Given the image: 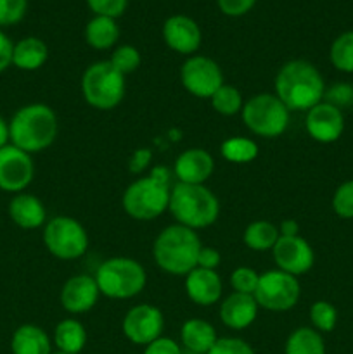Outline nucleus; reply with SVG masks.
Wrapping results in <instances>:
<instances>
[{"label":"nucleus","mask_w":353,"mask_h":354,"mask_svg":"<svg viewBox=\"0 0 353 354\" xmlns=\"http://www.w3.org/2000/svg\"><path fill=\"white\" fill-rule=\"evenodd\" d=\"M324 93L320 71L303 59L286 62L275 76V95L289 111H310L324 100Z\"/></svg>","instance_id":"1"},{"label":"nucleus","mask_w":353,"mask_h":354,"mask_svg":"<svg viewBox=\"0 0 353 354\" xmlns=\"http://www.w3.org/2000/svg\"><path fill=\"white\" fill-rule=\"evenodd\" d=\"M59 123L54 109L47 104H28L19 107L9 121V140L28 154H37L54 144Z\"/></svg>","instance_id":"2"},{"label":"nucleus","mask_w":353,"mask_h":354,"mask_svg":"<svg viewBox=\"0 0 353 354\" xmlns=\"http://www.w3.org/2000/svg\"><path fill=\"white\" fill-rule=\"evenodd\" d=\"M201 248L203 244L196 230L175 223L159 232L152 245V256L159 270L168 275L185 277L197 268Z\"/></svg>","instance_id":"3"},{"label":"nucleus","mask_w":353,"mask_h":354,"mask_svg":"<svg viewBox=\"0 0 353 354\" xmlns=\"http://www.w3.org/2000/svg\"><path fill=\"white\" fill-rule=\"evenodd\" d=\"M170 173L163 166H154L147 176L132 182L121 197L125 213L138 221H152L170 206Z\"/></svg>","instance_id":"4"},{"label":"nucleus","mask_w":353,"mask_h":354,"mask_svg":"<svg viewBox=\"0 0 353 354\" xmlns=\"http://www.w3.org/2000/svg\"><path fill=\"white\" fill-rule=\"evenodd\" d=\"M168 211L179 225L190 230H201L217 223L220 216V201L206 185L176 182L170 194Z\"/></svg>","instance_id":"5"},{"label":"nucleus","mask_w":353,"mask_h":354,"mask_svg":"<svg viewBox=\"0 0 353 354\" xmlns=\"http://www.w3.org/2000/svg\"><path fill=\"white\" fill-rule=\"evenodd\" d=\"M97 287L100 296L109 299H132L145 289L147 275L137 259L116 256L109 258L97 268L96 275Z\"/></svg>","instance_id":"6"},{"label":"nucleus","mask_w":353,"mask_h":354,"mask_svg":"<svg viewBox=\"0 0 353 354\" xmlns=\"http://www.w3.org/2000/svg\"><path fill=\"white\" fill-rule=\"evenodd\" d=\"M82 93L93 109H114L125 97V76L109 61L93 62L82 76Z\"/></svg>","instance_id":"7"},{"label":"nucleus","mask_w":353,"mask_h":354,"mask_svg":"<svg viewBox=\"0 0 353 354\" xmlns=\"http://www.w3.org/2000/svg\"><path fill=\"white\" fill-rule=\"evenodd\" d=\"M289 113L275 93H256L242 106L241 118L251 133L263 138H277L287 130Z\"/></svg>","instance_id":"8"},{"label":"nucleus","mask_w":353,"mask_h":354,"mask_svg":"<svg viewBox=\"0 0 353 354\" xmlns=\"http://www.w3.org/2000/svg\"><path fill=\"white\" fill-rule=\"evenodd\" d=\"M44 244L54 258L73 261L89 249V234L78 220L61 214L45 223Z\"/></svg>","instance_id":"9"},{"label":"nucleus","mask_w":353,"mask_h":354,"mask_svg":"<svg viewBox=\"0 0 353 354\" xmlns=\"http://www.w3.org/2000/svg\"><path fill=\"white\" fill-rule=\"evenodd\" d=\"M255 299L260 308L269 311H289L301 297V286L298 277L289 275L282 270H269L260 275Z\"/></svg>","instance_id":"10"},{"label":"nucleus","mask_w":353,"mask_h":354,"mask_svg":"<svg viewBox=\"0 0 353 354\" xmlns=\"http://www.w3.org/2000/svg\"><path fill=\"white\" fill-rule=\"evenodd\" d=\"M182 85L197 99H211L224 85V73L217 61L206 55H190L180 68Z\"/></svg>","instance_id":"11"},{"label":"nucleus","mask_w":353,"mask_h":354,"mask_svg":"<svg viewBox=\"0 0 353 354\" xmlns=\"http://www.w3.org/2000/svg\"><path fill=\"white\" fill-rule=\"evenodd\" d=\"M35 176V165L31 154L21 151L16 145L7 144L0 149V190L9 194H21L30 187Z\"/></svg>","instance_id":"12"},{"label":"nucleus","mask_w":353,"mask_h":354,"mask_svg":"<svg viewBox=\"0 0 353 354\" xmlns=\"http://www.w3.org/2000/svg\"><path fill=\"white\" fill-rule=\"evenodd\" d=\"M121 328H123L125 337L132 344L145 348L156 339L163 337L165 317H163V311L152 304H137L127 311Z\"/></svg>","instance_id":"13"},{"label":"nucleus","mask_w":353,"mask_h":354,"mask_svg":"<svg viewBox=\"0 0 353 354\" xmlns=\"http://www.w3.org/2000/svg\"><path fill=\"white\" fill-rule=\"evenodd\" d=\"M272 254L277 268L294 277L310 272L315 263L314 249L300 235H294V237L280 235L277 244L273 245Z\"/></svg>","instance_id":"14"},{"label":"nucleus","mask_w":353,"mask_h":354,"mask_svg":"<svg viewBox=\"0 0 353 354\" xmlns=\"http://www.w3.org/2000/svg\"><path fill=\"white\" fill-rule=\"evenodd\" d=\"M305 127H307L308 135L315 142L332 144L345 131V116H343L341 109L322 100L310 111H307Z\"/></svg>","instance_id":"15"},{"label":"nucleus","mask_w":353,"mask_h":354,"mask_svg":"<svg viewBox=\"0 0 353 354\" xmlns=\"http://www.w3.org/2000/svg\"><path fill=\"white\" fill-rule=\"evenodd\" d=\"M163 40L176 54L190 55L201 47L203 35L199 24L192 17L175 14L163 24Z\"/></svg>","instance_id":"16"},{"label":"nucleus","mask_w":353,"mask_h":354,"mask_svg":"<svg viewBox=\"0 0 353 354\" xmlns=\"http://www.w3.org/2000/svg\"><path fill=\"white\" fill-rule=\"evenodd\" d=\"M100 290L97 282L90 275H75L66 280L61 289V306L71 315H82L92 310L97 304Z\"/></svg>","instance_id":"17"},{"label":"nucleus","mask_w":353,"mask_h":354,"mask_svg":"<svg viewBox=\"0 0 353 354\" xmlns=\"http://www.w3.org/2000/svg\"><path fill=\"white\" fill-rule=\"evenodd\" d=\"M213 156L199 147L183 151L173 165V171L179 182L189 183V185H204L206 180L213 175Z\"/></svg>","instance_id":"18"},{"label":"nucleus","mask_w":353,"mask_h":354,"mask_svg":"<svg viewBox=\"0 0 353 354\" xmlns=\"http://www.w3.org/2000/svg\"><path fill=\"white\" fill-rule=\"evenodd\" d=\"M221 279L215 270L194 268L185 275L187 297L197 306H213L221 297Z\"/></svg>","instance_id":"19"},{"label":"nucleus","mask_w":353,"mask_h":354,"mask_svg":"<svg viewBox=\"0 0 353 354\" xmlns=\"http://www.w3.org/2000/svg\"><path fill=\"white\" fill-rule=\"evenodd\" d=\"M258 310L260 306L255 296L232 292L220 304V320L225 327L232 328V330H244L256 320Z\"/></svg>","instance_id":"20"},{"label":"nucleus","mask_w":353,"mask_h":354,"mask_svg":"<svg viewBox=\"0 0 353 354\" xmlns=\"http://www.w3.org/2000/svg\"><path fill=\"white\" fill-rule=\"evenodd\" d=\"M9 216L23 230H35L47 223V211L44 203L33 194L21 192L10 199Z\"/></svg>","instance_id":"21"},{"label":"nucleus","mask_w":353,"mask_h":354,"mask_svg":"<svg viewBox=\"0 0 353 354\" xmlns=\"http://www.w3.org/2000/svg\"><path fill=\"white\" fill-rule=\"evenodd\" d=\"M180 339L185 351L196 354H208L218 341L213 325L201 318H190L180 328Z\"/></svg>","instance_id":"22"},{"label":"nucleus","mask_w":353,"mask_h":354,"mask_svg":"<svg viewBox=\"0 0 353 354\" xmlns=\"http://www.w3.org/2000/svg\"><path fill=\"white\" fill-rule=\"evenodd\" d=\"M10 351L12 354H52V341L42 327L24 324L14 330Z\"/></svg>","instance_id":"23"},{"label":"nucleus","mask_w":353,"mask_h":354,"mask_svg":"<svg viewBox=\"0 0 353 354\" xmlns=\"http://www.w3.org/2000/svg\"><path fill=\"white\" fill-rule=\"evenodd\" d=\"M48 47L37 37H26L14 44L12 66L21 71H37L47 62Z\"/></svg>","instance_id":"24"},{"label":"nucleus","mask_w":353,"mask_h":354,"mask_svg":"<svg viewBox=\"0 0 353 354\" xmlns=\"http://www.w3.org/2000/svg\"><path fill=\"white\" fill-rule=\"evenodd\" d=\"M54 344L59 353L80 354L87 344V330L83 324L75 318L59 322L54 330Z\"/></svg>","instance_id":"25"},{"label":"nucleus","mask_w":353,"mask_h":354,"mask_svg":"<svg viewBox=\"0 0 353 354\" xmlns=\"http://www.w3.org/2000/svg\"><path fill=\"white\" fill-rule=\"evenodd\" d=\"M120 38V26L116 19L106 16H96L85 28V40L96 50H107Z\"/></svg>","instance_id":"26"},{"label":"nucleus","mask_w":353,"mask_h":354,"mask_svg":"<svg viewBox=\"0 0 353 354\" xmlns=\"http://www.w3.org/2000/svg\"><path fill=\"white\" fill-rule=\"evenodd\" d=\"M279 227L266 220H256L246 227L244 234H242V241L248 245L251 251L265 252L272 251L273 245L279 241Z\"/></svg>","instance_id":"27"},{"label":"nucleus","mask_w":353,"mask_h":354,"mask_svg":"<svg viewBox=\"0 0 353 354\" xmlns=\"http://www.w3.org/2000/svg\"><path fill=\"white\" fill-rule=\"evenodd\" d=\"M286 354H325V342L314 327H300L286 341Z\"/></svg>","instance_id":"28"},{"label":"nucleus","mask_w":353,"mask_h":354,"mask_svg":"<svg viewBox=\"0 0 353 354\" xmlns=\"http://www.w3.org/2000/svg\"><path fill=\"white\" fill-rule=\"evenodd\" d=\"M258 145L255 140L246 137H232L221 144L220 154L225 161L235 162V165H246L258 158Z\"/></svg>","instance_id":"29"},{"label":"nucleus","mask_w":353,"mask_h":354,"mask_svg":"<svg viewBox=\"0 0 353 354\" xmlns=\"http://www.w3.org/2000/svg\"><path fill=\"white\" fill-rule=\"evenodd\" d=\"M210 102L211 107L218 114H221V116H234V114H239L242 111V106H244L242 93L235 86L225 85V83L213 93Z\"/></svg>","instance_id":"30"},{"label":"nucleus","mask_w":353,"mask_h":354,"mask_svg":"<svg viewBox=\"0 0 353 354\" xmlns=\"http://www.w3.org/2000/svg\"><path fill=\"white\" fill-rule=\"evenodd\" d=\"M329 57L338 71L353 73V31H346L332 41Z\"/></svg>","instance_id":"31"},{"label":"nucleus","mask_w":353,"mask_h":354,"mask_svg":"<svg viewBox=\"0 0 353 354\" xmlns=\"http://www.w3.org/2000/svg\"><path fill=\"white\" fill-rule=\"evenodd\" d=\"M310 322L317 332H332L338 324V311L327 301H317L310 306Z\"/></svg>","instance_id":"32"},{"label":"nucleus","mask_w":353,"mask_h":354,"mask_svg":"<svg viewBox=\"0 0 353 354\" xmlns=\"http://www.w3.org/2000/svg\"><path fill=\"white\" fill-rule=\"evenodd\" d=\"M141 52L135 47H132V45H120L109 59L111 64H113L123 76L137 71L138 66H141Z\"/></svg>","instance_id":"33"},{"label":"nucleus","mask_w":353,"mask_h":354,"mask_svg":"<svg viewBox=\"0 0 353 354\" xmlns=\"http://www.w3.org/2000/svg\"><path fill=\"white\" fill-rule=\"evenodd\" d=\"M332 209L343 220L353 218V180H346L332 196Z\"/></svg>","instance_id":"34"},{"label":"nucleus","mask_w":353,"mask_h":354,"mask_svg":"<svg viewBox=\"0 0 353 354\" xmlns=\"http://www.w3.org/2000/svg\"><path fill=\"white\" fill-rule=\"evenodd\" d=\"M258 272H255L253 268H248V266H239L230 275L232 289H234V292L239 294H249V296H253L256 287H258Z\"/></svg>","instance_id":"35"},{"label":"nucleus","mask_w":353,"mask_h":354,"mask_svg":"<svg viewBox=\"0 0 353 354\" xmlns=\"http://www.w3.org/2000/svg\"><path fill=\"white\" fill-rule=\"evenodd\" d=\"M26 10L28 0H0V28L21 23Z\"/></svg>","instance_id":"36"},{"label":"nucleus","mask_w":353,"mask_h":354,"mask_svg":"<svg viewBox=\"0 0 353 354\" xmlns=\"http://www.w3.org/2000/svg\"><path fill=\"white\" fill-rule=\"evenodd\" d=\"M208 354H255V349L239 337H218Z\"/></svg>","instance_id":"37"},{"label":"nucleus","mask_w":353,"mask_h":354,"mask_svg":"<svg viewBox=\"0 0 353 354\" xmlns=\"http://www.w3.org/2000/svg\"><path fill=\"white\" fill-rule=\"evenodd\" d=\"M90 10L96 16H106V17H120L121 14L127 10L128 0H87Z\"/></svg>","instance_id":"38"},{"label":"nucleus","mask_w":353,"mask_h":354,"mask_svg":"<svg viewBox=\"0 0 353 354\" xmlns=\"http://www.w3.org/2000/svg\"><path fill=\"white\" fill-rule=\"evenodd\" d=\"M324 102L332 104L338 109L353 106V86L348 83H336L331 88L325 90Z\"/></svg>","instance_id":"39"},{"label":"nucleus","mask_w":353,"mask_h":354,"mask_svg":"<svg viewBox=\"0 0 353 354\" xmlns=\"http://www.w3.org/2000/svg\"><path fill=\"white\" fill-rule=\"evenodd\" d=\"M218 9L230 17H239L248 14L255 7L256 0H217Z\"/></svg>","instance_id":"40"},{"label":"nucleus","mask_w":353,"mask_h":354,"mask_svg":"<svg viewBox=\"0 0 353 354\" xmlns=\"http://www.w3.org/2000/svg\"><path fill=\"white\" fill-rule=\"evenodd\" d=\"M142 354H183V349L170 337H159L149 346H145Z\"/></svg>","instance_id":"41"},{"label":"nucleus","mask_w":353,"mask_h":354,"mask_svg":"<svg viewBox=\"0 0 353 354\" xmlns=\"http://www.w3.org/2000/svg\"><path fill=\"white\" fill-rule=\"evenodd\" d=\"M220 261H221V256L217 249L203 245L199 251V256H197V268L217 270L218 266H220Z\"/></svg>","instance_id":"42"},{"label":"nucleus","mask_w":353,"mask_h":354,"mask_svg":"<svg viewBox=\"0 0 353 354\" xmlns=\"http://www.w3.org/2000/svg\"><path fill=\"white\" fill-rule=\"evenodd\" d=\"M12 54L14 41L0 30V73H3L12 66Z\"/></svg>","instance_id":"43"},{"label":"nucleus","mask_w":353,"mask_h":354,"mask_svg":"<svg viewBox=\"0 0 353 354\" xmlns=\"http://www.w3.org/2000/svg\"><path fill=\"white\" fill-rule=\"evenodd\" d=\"M151 158L152 154L149 149H137L130 159V171L132 173L144 171V169L147 168L149 162H151Z\"/></svg>","instance_id":"44"},{"label":"nucleus","mask_w":353,"mask_h":354,"mask_svg":"<svg viewBox=\"0 0 353 354\" xmlns=\"http://www.w3.org/2000/svg\"><path fill=\"white\" fill-rule=\"evenodd\" d=\"M279 234L282 237H294V235H300V223L296 220H284L279 225Z\"/></svg>","instance_id":"45"},{"label":"nucleus","mask_w":353,"mask_h":354,"mask_svg":"<svg viewBox=\"0 0 353 354\" xmlns=\"http://www.w3.org/2000/svg\"><path fill=\"white\" fill-rule=\"evenodd\" d=\"M7 144H10L9 140V123L0 116V149L6 147Z\"/></svg>","instance_id":"46"},{"label":"nucleus","mask_w":353,"mask_h":354,"mask_svg":"<svg viewBox=\"0 0 353 354\" xmlns=\"http://www.w3.org/2000/svg\"><path fill=\"white\" fill-rule=\"evenodd\" d=\"M52 354H66V353H59V351H57V353H52Z\"/></svg>","instance_id":"47"}]
</instances>
